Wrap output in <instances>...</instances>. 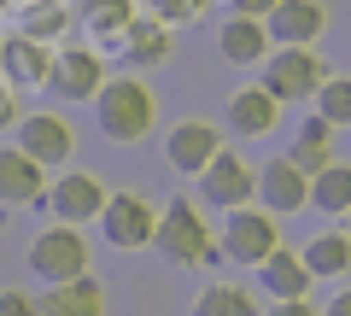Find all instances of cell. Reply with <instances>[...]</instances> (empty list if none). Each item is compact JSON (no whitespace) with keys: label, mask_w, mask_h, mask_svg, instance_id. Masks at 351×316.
I'll return each instance as SVG.
<instances>
[{"label":"cell","mask_w":351,"mask_h":316,"mask_svg":"<svg viewBox=\"0 0 351 316\" xmlns=\"http://www.w3.org/2000/svg\"><path fill=\"white\" fill-rule=\"evenodd\" d=\"M94 117H100V135L117 141V147H135V141L152 135L158 123V100L141 76H106V88L94 94Z\"/></svg>","instance_id":"cell-1"},{"label":"cell","mask_w":351,"mask_h":316,"mask_svg":"<svg viewBox=\"0 0 351 316\" xmlns=\"http://www.w3.org/2000/svg\"><path fill=\"white\" fill-rule=\"evenodd\" d=\"M158 246L170 264H182V269H217L223 264V246H217V234L205 228V217H199V205L193 199H170L158 211Z\"/></svg>","instance_id":"cell-2"},{"label":"cell","mask_w":351,"mask_h":316,"mask_svg":"<svg viewBox=\"0 0 351 316\" xmlns=\"http://www.w3.org/2000/svg\"><path fill=\"white\" fill-rule=\"evenodd\" d=\"M88 234L82 228H71V223H53V228H41L36 241H29V269H36L47 287H59V281H82L88 276Z\"/></svg>","instance_id":"cell-3"},{"label":"cell","mask_w":351,"mask_h":316,"mask_svg":"<svg viewBox=\"0 0 351 316\" xmlns=\"http://www.w3.org/2000/svg\"><path fill=\"white\" fill-rule=\"evenodd\" d=\"M217 246H223L228 264H269L281 252V228L263 205H240V211L223 217V241Z\"/></svg>","instance_id":"cell-4"},{"label":"cell","mask_w":351,"mask_h":316,"mask_svg":"<svg viewBox=\"0 0 351 316\" xmlns=\"http://www.w3.org/2000/svg\"><path fill=\"white\" fill-rule=\"evenodd\" d=\"M322 82H328V64L316 59V47H276L269 64H263V88L276 94L281 106L287 100H316Z\"/></svg>","instance_id":"cell-5"},{"label":"cell","mask_w":351,"mask_h":316,"mask_svg":"<svg viewBox=\"0 0 351 316\" xmlns=\"http://www.w3.org/2000/svg\"><path fill=\"white\" fill-rule=\"evenodd\" d=\"M100 228H106V241H112L117 252H141V246L158 241V205H152L147 193L123 188V193H112V199H106Z\"/></svg>","instance_id":"cell-6"},{"label":"cell","mask_w":351,"mask_h":316,"mask_svg":"<svg viewBox=\"0 0 351 316\" xmlns=\"http://www.w3.org/2000/svg\"><path fill=\"white\" fill-rule=\"evenodd\" d=\"M217 152H223V129H217L211 117H182V123L164 135V158H170V170H182V176H205Z\"/></svg>","instance_id":"cell-7"},{"label":"cell","mask_w":351,"mask_h":316,"mask_svg":"<svg viewBox=\"0 0 351 316\" xmlns=\"http://www.w3.org/2000/svg\"><path fill=\"white\" fill-rule=\"evenodd\" d=\"M106 199H112V193L100 188V176H88V170H64V176L47 188L53 217H59V223H71V228L100 223V217H106Z\"/></svg>","instance_id":"cell-8"},{"label":"cell","mask_w":351,"mask_h":316,"mask_svg":"<svg viewBox=\"0 0 351 316\" xmlns=\"http://www.w3.org/2000/svg\"><path fill=\"white\" fill-rule=\"evenodd\" d=\"M199 188H205V205H217V211H240V205H252V193H258V170L240 158V152H217L211 158V170L199 176Z\"/></svg>","instance_id":"cell-9"},{"label":"cell","mask_w":351,"mask_h":316,"mask_svg":"<svg viewBox=\"0 0 351 316\" xmlns=\"http://www.w3.org/2000/svg\"><path fill=\"white\" fill-rule=\"evenodd\" d=\"M18 147L47 170V165H64L76 152V129L59 112H29V117H18Z\"/></svg>","instance_id":"cell-10"},{"label":"cell","mask_w":351,"mask_h":316,"mask_svg":"<svg viewBox=\"0 0 351 316\" xmlns=\"http://www.w3.org/2000/svg\"><path fill=\"white\" fill-rule=\"evenodd\" d=\"M258 199L269 217H293L311 205V176L293 158H269V165H258Z\"/></svg>","instance_id":"cell-11"},{"label":"cell","mask_w":351,"mask_h":316,"mask_svg":"<svg viewBox=\"0 0 351 316\" xmlns=\"http://www.w3.org/2000/svg\"><path fill=\"white\" fill-rule=\"evenodd\" d=\"M47 88L59 94V100H94V94L106 88V64H100V53H94V47H64V53H53Z\"/></svg>","instance_id":"cell-12"},{"label":"cell","mask_w":351,"mask_h":316,"mask_svg":"<svg viewBox=\"0 0 351 316\" xmlns=\"http://www.w3.org/2000/svg\"><path fill=\"white\" fill-rule=\"evenodd\" d=\"M0 205H47V170L24 147H0Z\"/></svg>","instance_id":"cell-13"},{"label":"cell","mask_w":351,"mask_h":316,"mask_svg":"<svg viewBox=\"0 0 351 316\" xmlns=\"http://www.w3.org/2000/svg\"><path fill=\"white\" fill-rule=\"evenodd\" d=\"M263 24H269V41H276V47H311L328 29V6L322 0H281Z\"/></svg>","instance_id":"cell-14"},{"label":"cell","mask_w":351,"mask_h":316,"mask_svg":"<svg viewBox=\"0 0 351 316\" xmlns=\"http://www.w3.org/2000/svg\"><path fill=\"white\" fill-rule=\"evenodd\" d=\"M0 76H6L12 88H47L53 47H41V41H29V36H12L0 47Z\"/></svg>","instance_id":"cell-15"},{"label":"cell","mask_w":351,"mask_h":316,"mask_svg":"<svg viewBox=\"0 0 351 316\" xmlns=\"http://www.w3.org/2000/svg\"><path fill=\"white\" fill-rule=\"evenodd\" d=\"M269 47H276V41H269V24H263V18H228L223 29H217V53H223L228 64H269Z\"/></svg>","instance_id":"cell-16"},{"label":"cell","mask_w":351,"mask_h":316,"mask_svg":"<svg viewBox=\"0 0 351 316\" xmlns=\"http://www.w3.org/2000/svg\"><path fill=\"white\" fill-rule=\"evenodd\" d=\"M36 316H106V287L94 276L82 281H59L36 299Z\"/></svg>","instance_id":"cell-17"},{"label":"cell","mask_w":351,"mask_h":316,"mask_svg":"<svg viewBox=\"0 0 351 316\" xmlns=\"http://www.w3.org/2000/svg\"><path fill=\"white\" fill-rule=\"evenodd\" d=\"M258 281H263V293H269L276 304H287V299H311V281L316 276H311V264H304L299 252L281 246L269 264H258Z\"/></svg>","instance_id":"cell-18"},{"label":"cell","mask_w":351,"mask_h":316,"mask_svg":"<svg viewBox=\"0 0 351 316\" xmlns=\"http://www.w3.org/2000/svg\"><path fill=\"white\" fill-rule=\"evenodd\" d=\"M281 117V100L269 88H240L234 100H228V129L234 135H269Z\"/></svg>","instance_id":"cell-19"},{"label":"cell","mask_w":351,"mask_h":316,"mask_svg":"<svg viewBox=\"0 0 351 316\" xmlns=\"http://www.w3.org/2000/svg\"><path fill=\"white\" fill-rule=\"evenodd\" d=\"M287 158L304 170V176H322L328 165H334V123H322V117H311V123H299V141L287 147Z\"/></svg>","instance_id":"cell-20"},{"label":"cell","mask_w":351,"mask_h":316,"mask_svg":"<svg viewBox=\"0 0 351 316\" xmlns=\"http://www.w3.org/2000/svg\"><path fill=\"white\" fill-rule=\"evenodd\" d=\"M123 53H129V64H164L176 53V36H170V24H158V18H135L129 36H123Z\"/></svg>","instance_id":"cell-21"},{"label":"cell","mask_w":351,"mask_h":316,"mask_svg":"<svg viewBox=\"0 0 351 316\" xmlns=\"http://www.w3.org/2000/svg\"><path fill=\"white\" fill-rule=\"evenodd\" d=\"M71 6H64V0H29L24 12H18V36H29V41H41V47H47L53 36H64V29H71Z\"/></svg>","instance_id":"cell-22"},{"label":"cell","mask_w":351,"mask_h":316,"mask_svg":"<svg viewBox=\"0 0 351 316\" xmlns=\"http://www.w3.org/2000/svg\"><path fill=\"white\" fill-rule=\"evenodd\" d=\"M311 205L328 211V217H351V158H334V165L311 182Z\"/></svg>","instance_id":"cell-23"},{"label":"cell","mask_w":351,"mask_h":316,"mask_svg":"<svg viewBox=\"0 0 351 316\" xmlns=\"http://www.w3.org/2000/svg\"><path fill=\"white\" fill-rule=\"evenodd\" d=\"M76 18H82L100 41H123L129 24H135V0H82V12H76Z\"/></svg>","instance_id":"cell-24"},{"label":"cell","mask_w":351,"mask_h":316,"mask_svg":"<svg viewBox=\"0 0 351 316\" xmlns=\"http://www.w3.org/2000/svg\"><path fill=\"white\" fill-rule=\"evenodd\" d=\"M304 264H311V276H346L351 269V241H346V228H328V234H316L311 246H304Z\"/></svg>","instance_id":"cell-25"},{"label":"cell","mask_w":351,"mask_h":316,"mask_svg":"<svg viewBox=\"0 0 351 316\" xmlns=\"http://www.w3.org/2000/svg\"><path fill=\"white\" fill-rule=\"evenodd\" d=\"M193 316H258V304H252L246 287H228V281H217V287H205L199 299H193Z\"/></svg>","instance_id":"cell-26"},{"label":"cell","mask_w":351,"mask_h":316,"mask_svg":"<svg viewBox=\"0 0 351 316\" xmlns=\"http://www.w3.org/2000/svg\"><path fill=\"white\" fill-rule=\"evenodd\" d=\"M316 117L322 123H351V76H328L322 88H316Z\"/></svg>","instance_id":"cell-27"},{"label":"cell","mask_w":351,"mask_h":316,"mask_svg":"<svg viewBox=\"0 0 351 316\" xmlns=\"http://www.w3.org/2000/svg\"><path fill=\"white\" fill-rule=\"evenodd\" d=\"M147 6H152L158 24H188V18H199L211 0H147Z\"/></svg>","instance_id":"cell-28"},{"label":"cell","mask_w":351,"mask_h":316,"mask_svg":"<svg viewBox=\"0 0 351 316\" xmlns=\"http://www.w3.org/2000/svg\"><path fill=\"white\" fill-rule=\"evenodd\" d=\"M0 316H36V299L18 293V287H6V293H0Z\"/></svg>","instance_id":"cell-29"},{"label":"cell","mask_w":351,"mask_h":316,"mask_svg":"<svg viewBox=\"0 0 351 316\" xmlns=\"http://www.w3.org/2000/svg\"><path fill=\"white\" fill-rule=\"evenodd\" d=\"M6 123H18V100H12V82L0 76V129Z\"/></svg>","instance_id":"cell-30"},{"label":"cell","mask_w":351,"mask_h":316,"mask_svg":"<svg viewBox=\"0 0 351 316\" xmlns=\"http://www.w3.org/2000/svg\"><path fill=\"white\" fill-rule=\"evenodd\" d=\"M276 6H281V0H234V12H240V18H269Z\"/></svg>","instance_id":"cell-31"},{"label":"cell","mask_w":351,"mask_h":316,"mask_svg":"<svg viewBox=\"0 0 351 316\" xmlns=\"http://www.w3.org/2000/svg\"><path fill=\"white\" fill-rule=\"evenodd\" d=\"M269 316H322V311H316L311 299H287V304H276V311H269Z\"/></svg>","instance_id":"cell-32"},{"label":"cell","mask_w":351,"mask_h":316,"mask_svg":"<svg viewBox=\"0 0 351 316\" xmlns=\"http://www.w3.org/2000/svg\"><path fill=\"white\" fill-rule=\"evenodd\" d=\"M322 316H351V287H346V293H334V304H328Z\"/></svg>","instance_id":"cell-33"},{"label":"cell","mask_w":351,"mask_h":316,"mask_svg":"<svg viewBox=\"0 0 351 316\" xmlns=\"http://www.w3.org/2000/svg\"><path fill=\"white\" fill-rule=\"evenodd\" d=\"M346 241H351V217H346Z\"/></svg>","instance_id":"cell-34"},{"label":"cell","mask_w":351,"mask_h":316,"mask_svg":"<svg viewBox=\"0 0 351 316\" xmlns=\"http://www.w3.org/2000/svg\"><path fill=\"white\" fill-rule=\"evenodd\" d=\"M6 6H12V0H0V12H6Z\"/></svg>","instance_id":"cell-35"},{"label":"cell","mask_w":351,"mask_h":316,"mask_svg":"<svg viewBox=\"0 0 351 316\" xmlns=\"http://www.w3.org/2000/svg\"><path fill=\"white\" fill-rule=\"evenodd\" d=\"M0 47H6V41H0Z\"/></svg>","instance_id":"cell-36"},{"label":"cell","mask_w":351,"mask_h":316,"mask_svg":"<svg viewBox=\"0 0 351 316\" xmlns=\"http://www.w3.org/2000/svg\"><path fill=\"white\" fill-rule=\"evenodd\" d=\"M24 6H29V0H24Z\"/></svg>","instance_id":"cell-37"}]
</instances>
